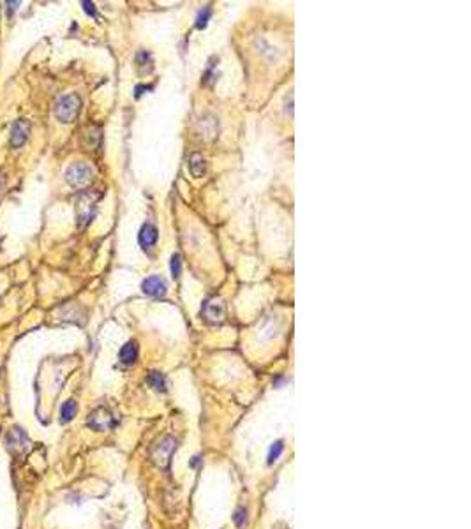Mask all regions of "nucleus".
<instances>
[{
    "label": "nucleus",
    "instance_id": "1",
    "mask_svg": "<svg viewBox=\"0 0 471 529\" xmlns=\"http://www.w3.org/2000/svg\"><path fill=\"white\" fill-rule=\"evenodd\" d=\"M80 108H82V99L76 94L62 95L55 104L57 120L62 122V124H71V122H74L76 117H78Z\"/></svg>",
    "mask_w": 471,
    "mask_h": 529
},
{
    "label": "nucleus",
    "instance_id": "17",
    "mask_svg": "<svg viewBox=\"0 0 471 529\" xmlns=\"http://www.w3.org/2000/svg\"><path fill=\"white\" fill-rule=\"evenodd\" d=\"M233 519H235V524H237V526L242 527L244 524H246V510H244V508H239V510H237V513H235V517H233Z\"/></svg>",
    "mask_w": 471,
    "mask_h": 529
},
{
    "label": "nucleus",
    "instance_id": "2",
    "mask_svg": "<svg viewBox=\"0 0 471 529\" xmlns=\"http://www.w3.org/2000/svg\"><path fill=\"white\" fill-rule=\"evenodd\" d=\"M92 178H94V171L87 163H74L66 170L67 183L74 189H83V187L90 186Z\"/></svg>",
    "mask_w": 471,
    "mask_h": 529
},
{
    "label": "nucleus",
    "instance_id": "8",
    "mask_svg": "<svg viewBox=\"0 0 471 529\" xmlns=\"http://www.w3.org/2000/svg\"><path fill=\"white\" fill-rule=\"evenodd\" d=\"M175 444H177L175 439L166 438L157 446V450L154 452V461L159 464V466H168V461H170L171 454H173L175 450Z\"/></svg>",
    "mask_w": 471,
    "mask_h": 529
},
{
    "label": "nucleus",
    "instance_id": "4",
    "mask_svg": "<svg viewBox=\"0 0 471 529\" xmlns=\"http://www.w3.org/2000/svg\"><path fill=\"white\" fill-rule=\"evenodd\" d=\"M201 314L208 323H221L224 320V304L219 298H208L203 304Z\"/></svg>",
    "mask_w": 471,
    "mask_h": 529
},
{
    "label": "nucleus",
    "instance_id": "16",
    "mask_svg": "<svg viewBox=\"0 0 471 529\" xmlns=\"http://www.w3.org/2000/svg\"><path fill=\"white\" fill-rule=\"evenodd\" d=\"M171 275H173L175 279L180 277V274H182V258H180V254H173L171 256Z\"/></svg>",
    "mask_w": 471,
    "mask_h": 529
},
{
    "label": "nucleus",
    "instance_id": "12",
    "mask_svg": "<svg viewBox=\"0 0 471 529\" xmlns=\"http://www.w3.org/2000/svg\"><path fill=\"white\" fill-rule=\"evenodd\" d=\"M76 411H78V406H76L74 401L64 402L62 408H60V421H62V424H67V421H71L76 416Z\"/></svg>",
    "mask_w": 471,
    "mask_h": 529
},
{
    "label": "nucleus",
    "instance_id": "15",
    "mask_svg": "<svg viewBox=\"0 0 471 529\" xmlns=\"http://www.w3.org/2000/svg\"><path fill=\"white\" fill-rule=\"evenodd\" d=\"M210 14H212V9L210 7H203V9L198 13V18H196V29H205L206 23H208V18Z\"/></svg>",
    "mask_w": 471,
    "mask_h": 529
},
{
    "label": "nucleus",
    "instance_id": "9",
    "mask_svg": "<svg viewBox=\"0 0 471 529\" xmlns=\"http://www.w3.org/2000/svg\"><path fill=\"white\" fill-rule=\"evenodd\" d=\"M157 239H159V233H157V228L150 222L141 226L140 229V235H138V240H140V245L145 249L152 247V245L157 244Z\"/></svg>",
    "mask_w": 471,
    "mask_h": 529
},
{
    "label": "nucleus",
    "instance_id": "6",
    "mask_svg": "<svg viewBox=\"0 0 471 529\" xmlns=\"http://www.w3.org/2000/svg\"><path fill=\"white\" fill-rule=\"evenodd\" d=\"M141 289H143L145 295H150V297H164L168 291V286H166V281L164 279H161L159 275H150V277H147L143 282H141Z\"/></svg>",
    "mask_w": 471,
    "mask_h": 529
},
{
    "label": "nucleus",
    "instance_id": "11",
    "mask_svg": "<svg viewBox=\"0 0 471 529\" xmlns=\"http://www.w3.org/2000/svg\"><path fill=\"white\" fill-rule=\"evenodd\" d=\"M189 171L193 173V176H196V178L205 175L206 164H205V159H203L200 154H193L189 157Z\"/></svg>",
    "mask_w": 471,
    "mask_h": 529
},
{
    "label": "nucleus",
    "instance_id": "5",
    "mask_svg": "<svg viewBox=\"0 0 471 529\" xmlns=\"http://www.w3.org/2000/svg\"><path fill=\"white\" fill-rule=\"evenodd\" d=\"M87 424H89V427H92L94 431H110L115 425V418L106 408H99L92 413Z\"/></svg>",
    "mask_w": 471,
    "mask_h": 529
},
{
    "label": "nucleus",
    "instance_id": "18",
    "mask_svg": "<svg viewBox=\"0 0 471 529\" xmlns=\"http://www.w3.org/2000/svg\"><path fill=\"white\" fill-rule=\"evenodd\" d=\"M83 9H85L87 14H90V16H95V9H94V4L92 2H82Z\"/></svg>",
    "mask_w": 471,
    "mask_h": 529
},
{
    "label": "nucleus",
    "instance_id": "7",
    "mask_svg": "<svg viewBox=\"0 0 471 529\" xmlns=\"http://www.w3.org/2000/svg\"><path fill=\"white\" fill-rule=\"evenodd\" d=\"M30 133V124L27 120H16L13 124V129H11V145L14 148H20L25 145L27 138H29Z\"/></svg>",
    "mask_w": 471,
    "mask_h": 529
},
{
    "label": "nucleus",
    "instance_id": "14",
    "mask_svg": "<svg viewBox=\"0 0 471 529\" xmlns=\"http://www.w3.org/2000/svg\"><path fill=\"white\" fill-rule=\"evenodd\" d=\"M282 448H284L282 441H275V443L272 444V448H270V452H269V464H274L279 457H281Z\"/></svg>",
    "mask_w": 471,
    "mask_h": 529
},
{
    "label": "nucleus",
    "instance_id": "10",
    "mask_svg": "<svg viewBox=\"0 0 471 529\" xmlns=\"http://www.w3.org/2000/svg\"><path fill=\"white\" fill-rule=\"evenodd\" d=\"M118 356H120V362L124 363V365H133L138 360V344L135 340L125 342L124 346H122L120 353H118Z\"/></svg>",
    "mask_w": 471,
    "mask_h": 529
},
{
    "label": "nucleus",
    "instance_id": "13",
    "mask_svg": "<svg viewBox=\"0 0 471 529\" xmlns=\"http://www.w3.org/2000/svg\"><path fill=\"white\" fill-rule=\"evenodd\" d=\"M148 385H150L155 392H166L168 390L166 376L161 373H150V376H148Z\"/></svg>",
    "mask_w": 471,
    "mask_h": 529
},
{
    "label": "nucleus",
    "instance_id": "3",
    "mask_svg": "<svg viewBox=\"0 0 471 529\" xmlns=\"http://www.w3.org/2000/svg\"><path fill=\"white\" fill-rule=\"evenodd\" d=\"M101 198L97 193H85L78 199V224L85 226L95 214V201Z\"/></svg>",
    "mask_w": 471,
    "mask_h": 529
}]
</instances>
